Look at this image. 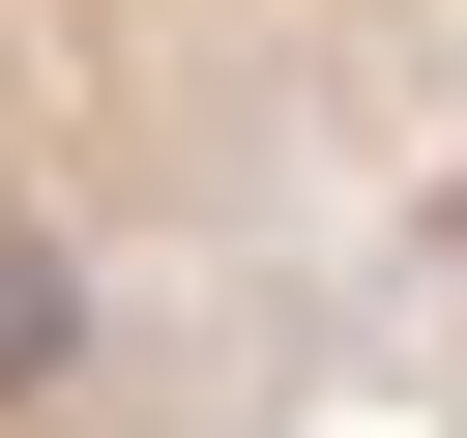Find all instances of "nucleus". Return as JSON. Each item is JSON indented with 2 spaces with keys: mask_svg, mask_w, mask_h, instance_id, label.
I'll use <instances>...</instances> for the list:
<instances>
[{
  "mask_svg": "<svg viewBox=\"0 0 467 438\" xmlns=\"http://www.w3.org/2000/svg\"><path fill=\"white\" fill-rule=\"evenodd\" d=\"M438 175L467 0H0V438L292 409Z\"/></svg>",
  "mask_w": 467,
  "mask_h": 438,
  "instance_id": "obj_1",
  "label": "nucleus"
}]
</instances>
